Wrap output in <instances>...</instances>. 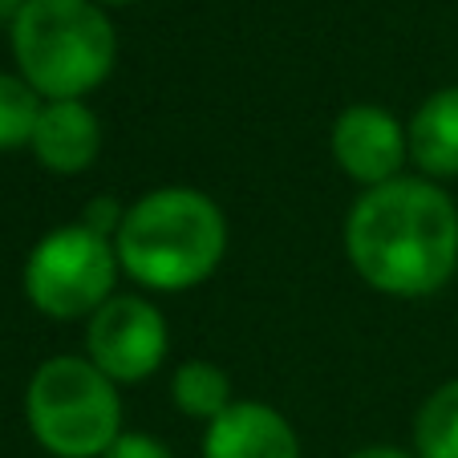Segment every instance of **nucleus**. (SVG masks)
I'll return each instance as SVG.
<instances>
[{"label":"nucleus","mask_w":458,"mask_h":458,"mask_svg":"<svg viewBox=\"0 0 458 458\" xmlns=\"http://www.w3.org/2000/svg\"><path fill=\"white\" fill-rule=\"evenodd\" d=\"M345 256L373 293L418 301L458 272V208L434 179L398 174L357 195L345 216Z\"/></svg>","instance_id":"obj_1"},{"label":"nucleus","mask_w":458,"mask_h":458,"mask_svg":"<svg viewBox=\"0 0 458 458\" xmlns=\"http://www.w3.org/2000/svg\"><path fill=\"white\" fill-rule=\"evenodd\" d=\"M122 276L147 293H187L227 256V216L199 187H155L126 203L114 235Z\"/></svg>","instance_id":"obj_2"},{"label":"nucleus","mask_w":458,"mask_h":458,"mask_svg":"<svg viewBox=\"0 0 458 458\" xmlns=\"http://www.w3.org/2000/svg\"><path fill=\"white\" fill-rule=\"evenodd\" d=\"M9 45L17 73L45 102H86L118 61V37L98 0H29L9 25Z\"/></svg>","instance_id":"obj_3"},{"label":"nucleus","mask_w":458,"mask_h":458,"mask_svg":"<svg viewBox=\"0 0 458 458\" xmlns=\"http://www.w3.org/2000/svg\"><path fill=\"white\" fill-rule=\"evenodd\" d=\"M25 422L53 458H102L122 434V389L86 353L45 357L25 386Z\"/></svg>","instance_id":"obj_4"},{"label":"nucleus","mask_w":458,"mask_h":458,"mask_svg":"<svg viewBox=\"0 0 458 458\" xmlns=\"http://www.w3.org/2000/svg\"><path fill=\"white\" fill-rule=\"evenodd\" d=\"M122 276L110 235L86 224H61L29 248L21 288L25 301L49 320H89L114 296Z\"/></svg>","instance_id":"obj_5"},{"label":"nucleus","mask_w":458,"mask_h":458,"mask_svg":"<svg viewBox=\"0 0 458 458\" xmlns=\"http://www.w3.org/2000/svg\"><path fill=\"white\" fill-rule=\"evenodd\" d=\"M166 349H171L166 317L147 296L114 293L86 320V357L114 386H134L158 373Z\"/></svg>","instance_id":"obj_6"},{"label":"nucleus","mask_w":458,"mask_h":458,"mask_svg":"<svg viewBox=\"0 0 458 458\" xmlns=\"http://www.w3.org/2000/svg\"><path fill=\"white\" fill-rule=\"evenodd\" d=\"M329 150L341 174L365 191L398 179L402 166L410 163L406 126L386 106L373 102H353L337 114V122L329 130Z\"/></svg>","instance_id":"obj_7"},{"label":"nucleus","mask_w":458,"mask_h":458,"mask_svg":"<svg viewBox=\"0 0 458 458\" xmlns=\"http://www.w3.org/2000/svg\"><path fill=\"white\" fill-rule=\"evenodd\" d=\"M203 458H301V438L280 410L232 402L203 430Z\"/></svg>","instance_id":"obj_8"},{"label":"nucleus","mask_w":458,"mask_h":458,"mask_svg":"<svg viewBox=\"0 0 458 458\" xmlns=\"http://www.w3.org/2000/svg\"><path fill=\"white\" fill-rule=\"evenodd\" d=\"M29 150H33L37 166L49 174H61V179L86 174L102 155V122L81 98L45 102Z\"/></svg>","instance_id":"obj_9"},{"label":"nucleus","mask_w":458,"mask_h":458,"mask_svg":"<svg viewBox=\"0 0 458 458\" xmlns=\"http://www.w3.org/2000/svg\"><path fill=\"white\" fill-rule=\"evenodd\" d=\"M410 163L422 179H458V86H442L406 122Z\"/></svg>","instance_id":"obj_10"},{"label":"nucleus","mask_w":458,"mask_h":458,"mask_svg":"<svg viewBox=\"0 0 458 458\" xmlns=\"http://www.w3.org/2000/svg\"><path fill=\"white\" fill-rule=\"evenodd\" d=\"M171 398L179 414L195 418V422H216L227 406H232V377L224 365L208 361V357H191L171 373Z\"/></svg>","instance_id":"obj_11"},{"label":"nucleus","mask_w":458,"mask_h":458,"mask_svg":"<svg viewBox=\"0 0 458 458\" xmlns=\"http://www.w3.org/2000/svg\"><path fill=\"white\" fill-rule=\"evenodd\" d=\"M418 458H458V377L442 381L414 418Z\"/></svg>","instance_id":"obj_12"},{"label":"nucleus","mask_w":458,"mask_h":458,"mask_svg":"<svg viewBox=\"0 0 458 458\" xmlns=\"http://www.w3.org/2000/svg\"><path fill=\"white\" fill-rule=\"evenodd\" d=\"M45 98L21 73L0 70V150H21L33 142Z\"/></svg>","instance_id":"obj_13"},{"label":"nucleus","mask_w":458,"mask_h":458,"mask_svg":"<svg viewBox=\"0 0 458 458\" xmlns=\"http://www.w3.org/2000/svg\"><path fill=\"white\" fill-rule=\"evenodd\" d=\"M102 458H174L166 442H158L155 434H142V430H122L114 438V446L106 450Z\"/></svg>","instance_id":"obj_14"},{"label":"nucleus","mask_w":458,"mask_h":458,"mask_svg":"<svg viewBox=\"0 0 458 458\" xmlns=\"http://www.w3.org/2000/svg\"><path fill=\"white\" fill-rule=\"evenodd\" d=\"M122 219H126V203H118L114 195H102V199H94L86 211H81V224L98 235H110V240L118 235Z\"/></svg>","instance_id":"obj_15"},{"label":"nucleus","mask_w":458,"mask_h":458,"mask_svg":"<svg viewBox=\"0 0 458 458\" xmlns=\"http://www.w3.org/2000/svg\"><path fill=\"white\" fill-rule=\"evenodd\" d=\"M349 458H418V454L414 450H402V446H361Z\"/></svg>","instance_id":"obj_16"},{"label":"nucleus","mask_w":458,"mask_h":458,"mask_svg":"<svg viewBox=\"0 0 458 458\" xmlns=\"http://www.w3.org/2000/svg\"><path fill=\"white\" fill-rule=\"evenodd\" d=\"M29 0H0V21H4V25H13V21L21 17V9H25Z\"/></svg>","instance_id":"obj_17"},{"label":"nucleus","mask_w":458,"mask_h":458,"mask_svg":"<svg viewBox=\"0 0 458 458\" xmlns=\"http://www.w3.org/2000/svg\"><path fill=\"white\" fill-rule=\"evenodd\" d=\"M102 9H118V4H134V0H98Z\"/></svg>","instance_id":"obj_18"}]
</instances>
